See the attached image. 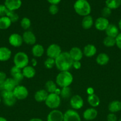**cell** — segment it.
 Instances as JSON below:
<instances>
[{"label":"cell","mask_w":121,"mask_h":121,"mask_svg":"<svg viewBox=\"0 0 121 121\" xmlns=\"http://www.w3.org/2000/svg\"><path fill=\"white\" fill-rule=\"evenodd\" d=\"M55 60L56 67L60 72L68 71L72 67L74 61L69 52H62Z\"/></svg>","instance_id":"obj_1"},{"label":"cell","mask_w":121,"mask_h":121,"mask_svg":"<svg viewBox=\"0 0 121 121\" xmlns=\"http://www.w3.org/2000/svg\"><path fill=\"white\" fill-rule=\"evenodd\" d=\"M73 82V76L69 71L60 72L56 78V83L62 87H68Z\"/></svg>","instance_id":"obj_2"},{"label":"cell","mask_w":121,"mask_h":121,"mask_svg":"<svg viewBox=\"0 0 121 121\" xmlns=\"http://www.w3.org/2000/svg\"><path fill=\"white\" fill-rule=\"evenodd\" d=\"M74 8L77 14L83 17L90 15L91 10V6L87 0H77Z\"/></svg>","instance_id":"obj_3"},{"label":"cell","mask_w":121,"mask_h":121,"mask_svg":"<svg viewBox=\"0 0 121 121\" xmlns=\"http://www.w3.org/2000/svg\"><path fill=\"white\" fill-rule=\"evenodd\" d=\"M14 66L19 68L23 69L24 67L28 66L29 59L27 54L23 52H20L17 53L14 57Z\"/></svg>","instance_id":"obj_4"},{"label":"cell","mask_w":121,"mask_h":121,"mask_svg":"<svg viewBox=\"0 0 121 121\" xmlns=\"http://www.w3.org/2000/svg\"><path fill=\"white\" fill-rule=\"evenodd\" d=\"M60 95L56 94L55 93H49L46 100L45 104L50 109H56L60 105Z\"/></svg>","instance_id":"obj_5"},{"label":"cell","mask_w":121,"mask_h":121,"mask_svg":"<svg viewBox=\"0 0 121 121\" xmlns=\"http://www.w3.org/2000/svg\"><path fill=\"white\" fill-rule=\"evenodd\" d=\"M2 98L4 103L7 106H12L16 103L17 99L13 92L3 91L2 92Z\"/></svg>","instance_id":"obj_6"},{"label":"cell","mask_w":121,"mask_h":121,"mask_svg":"<svg viewBox=\"0 0 121 121\" xmlns=\"http://www.w3.org/2000/svg\"><path fill=\"white\" fill-rule=\"evenodd\" d=\"M13 93L17 100H24L26 99L28 95V91L25 86L18 85L13 91Z\"/></svg>","instance_id":"obj_7"},{"label":"cell","mask_w":121,"mask_h":121,"mask_svg":"<svg viewBox=\"0 0 121 121\" xmlns=\"http://www.w3.org/2000/svg\"><path fill=\"white\" fill-rule=\"evenodd\" d=\"M61 53V48L56 44H52L49 46L46 50V54L48 57L53 59H55Z\"/></svg>","instance_id":"obj_8"},{"label":"cell","mask_w":121,"mask_h":121,"mask_svg":"<svg viewBox=\"0 0 121 121\" xmlns=\"http://www.w3.org/2000/svg\"><path fill=\"white\" fill-rule=\"evenodd\" d=\"M79 113L74 109H69L64 113V121H81Z\"/></svg>","instance_id":"obj_9"},{"label":"cell","mask_w":121,"mask_h":121,"mask_svg":"<svg viewBox=\"0 0 121 121\" xmlns=\"http://www.w3.org/2000/svg\"><path fill=\"white\" fill-rule=\"evenodd\" d=\"M8 42L11 46L14 47H20L23 44V40L21 35L17 33H13L9 35L8 38Z\"/></svg>","instance_id":"obj_10"},{"label":"cell","mask_w":121,"mask_h":121,"mask_svg":"<svg viewBox=\"0 0 121 121\" xmlns=\"http://www.w3.org/2000/svg\"><path fill=\"white\" fill-rule=\"evenodd\" d=\"M47 121H64V113L59 110L53 109L47 115Z\"/></svg>","instance_id":"obj_11"},{"label":"cell","mask_w":121,"mask_h":121,"mask_svg":"<svg viewBox=\"0 0 121 121\" xmlns=\"http://www.w3.org/2000/svg\"><path fill=\"white\" fill-rule=\"evenodd\" d=\"M70 105L73 109H79L84 105V100L81 96L76 95L73 96L70 99Z\"/></svg>","instance_id":"obj_12"},{"label":"cell","mask_w":121,"mask_h":121,"mask_svg":"<svg viewBox=\"0 0 121 121\" xmlns=\"http://www.w3.org/2000/svg\"><path fill=\"white\" fill-rule=\"evenodd\" d=\"M109 21L107 18H106L101 17L98 18L96 19V21H95L94 26L95 27L97 30L99 31H105L107 27L109 25Z\"/></svg>","instance_id":"obj_13"},{"label":"cell","mask_w":121,"mask_h":121,"mask_svg":"<svg viewBox=\"0 0 121 121\" xmlns=\"http://www.w3.org/2000/svg\"><path fill=\"white\" fill-rule=\"evenodd\" d=\"M23 42L28 45H33L36 42V37L33 33L30 31H26L23 34Z\"/></svg>","instance_id":"obj_14"},{"label":"cell","mask_w":121,"mask_h":121,"mask_svg":"<svg viewBox=\"0 0 121 121\" xmlns=\"http://www.w3.org/2000/svg\"><path fill=\"white\" fill-rule=\"evenodd\" d=\"M73 61H80L83 57V52L79 47H74L69 52Z\"/></svg>","instance_id":"obj_15"},{"label":"cell","mask_w":121,"mask_h":121,"mask_svg":"<svg viewBox=\"0 0 121 121\" xmlns=\"http://www.w3.org/2000/svg\"><path fill=\"white\" fill-rule=\"evenodd\" d=\"M21 0H5L4 5L8 10L15 11L21 7Z\"/></svg>","instance_id":"obj_16"},{"label":"cell","mask_w":121,"mask_h":121,"mask_svg":"<svg viewBox=\"0 0 121 121\" xmlns=\"http://www.w3.org/2000/svg\"><path fill=\"white\" fill-rule=\"evenodd\" d=\"M98 112L94 108H90L84 111L83 112V118L86 121H92L96 119Z\"/></svg>","instance_id":"obj_17"},{"label":"cell","mask_w":121,"mask_h":121,"mask_svg":"<svg viewBox=\"0 0 121 121\" xmlns=\"http://www.w3.org/2000/svg\"><path fill=\"white\" fill-rule=\"evenodd\" d=\"M19 83L17 82L13 78H7L4 81V90L8 92H13L14 89L18 86Z\"/></svg>","instance_id":"obj_18"},{"label":"cell","mask_w":121,"mask_h":121,"mask_svg":"<svg viewBox=\"0 0 121 121\" xmlns=\"http://www.w3.org/2000/svg\"><path fill=\"white\" fill-rule=\"evenodd\" d=\"M105 32L107 36L111 37L113 38H116L119 34L118 27L116 25L112 24H109L108 27L106 29Z\"/></svg>","instance_id":"obj_19"},{"label":"cell","mask_w":121,"mask_h":121,"mask_svg":"<svg viewBox=\"0 0 121 121\" xmlns=\"http://www.w3.org/2000/svg\"><path fill=\"white\" fill-rule=\"evenodd\" d=\"M83 54L87 57H91L96 54L97 48L93 44H87L84 47L83 51Z\"/></svg>","instance_id":"obj_20"},{"label":"cell","mask_w":121,"mask_h":121,"mask_svg":"<svg viewBox=\"0 0 121 121\" xmlns=\"http://www.w3.org/2000/svg\"><path fill=\"white\" fill-rule=\"evenodd\" d=\"M11 56V52L6 47H0V61H6L9 60Z\"/></svg>","instance_id":"obj_21"},{"label":"cell","mask_w":121,"mask_h":121,"mask_svg":"<svg viewBox=\"0 0 121 121\" xmlns=\"http://www.w3.org/2000/svg\"><path fill=\"white\" fill-rule=\"evenodd\" d=\"M49 93L45 89H40L37 91L34 94V99L38 102H45Z\"/></svg>","instance_id":"obj_22"},{"label":"cell","mask_w":121,"mask_h":121,"mask_svg":"<svg viewBox=\"0 0 121 121\" xmlns=\"http://www.w3.org/2000/svg\"><path fill=\"white\" fill-rule=\"evenodd\" d=\"M22 73L24 76V78L31 79L35 76L36 70L35 69L33 66H27L23 69Z\"/></svg>","instance_id":"obj_23"},{"label":"cell","mask_w":121,"mask_h":121,"mask_svg":"<svg viewBox=\"0 0 121 121\" xmlns=\"http://www.w3.org/2000/svg\"><path fill=\"white\" fill-rule=\"evenodd\" d=\"M108 109L110 113H116L121 111V102L113 100L110 102L108 106Z\"/></svg>","instance_id":"obj_24"},{"label":"cell","mask_w":121,"mask_h":121,"mask_svg":"<svg viewBox=\"0 0 121 121\" xmlns=\"http://www.w3.org/2000/svg\"><path fill=\"white\" fill-rule=\"evenodd\" d=\"M82 27L84 29L88 30L92 27L94 24L93 18L91 15H88L87 16L84 17L83 20H82Z\"/></svg>","instance_id":"obj_25"},{"label":"cell","mask_w":121,"mask_h":121,"mask_svg":"<svg viewBox=\"0 0 121 121\" xmlns=\"http://www.w3.org/2000/svg\"><path fill=\"white\" fill-rule=\"evenodd\" d=\"M32 52L34 57H40L43 54L44 52H45V49H44L42 45L37 44H35L32 47Z\"/></svg>","instance_id":"obj_26"},{"label":"cell","mask_w":121,"mask_h":121,"mask_svg":"<svg viewBox=\"0 0 121 121\" xmlns=\"http://www.w3.org/2000/svg\"><path fill=\"white\" fill-rule=\"evenodd\" d=\"M109 56L107 54L104 53H100L96 57V62L100 66H104L109 63Z\"/></svg>","instance_id":"obj_27"},{"label":"cell","mask_w":121,"mask_h":121,"mask_svg":"<svg viewBox=\"0 0 121 121\" xmlns=\"http://www.w3.org/2000/svg\"><path fill=\"white\" fill-rule=\"evenodd\" d=\"M87 102L90 104V106H92L93 108L97 107L99 105L100 102L98 96L94 93L88 96Z\"/></svg>","instance_id":"obj_28"},{"label":"cell","mask_w":121,"mask_h":121,"mask_svg":"<svg viewBox=\"0 0 121 121\" xmlns=\"http://www.w3.org/2000/svg\"><path fill=\"white\" fill-rule=\"evenodd\" d=\"M12 22L7 16L0 17V29L7 30L11 25Z\"/></svg>","instance_id":"obj_29"},{"label":"cell","mask_w":121,"mask_h":121,"mask_svg":"<svg viewBox=\"0 0 121 121\" xmlns=\"http://www.w3.org/2000/svg\"><path fill=\"white\" fill-rule=\"evenodd\" d=\"M106 7L111 9L118 8L121 5V0H106Z\"/></svg>","instance_id":"obj_30"},{"label":"cell","mask_w":121,"mask_h":121,"mask_svg":"<svg viewBox=\"0 0 121 121\" xmlns=\"http://www.w3.org/2000/svg\"><path fill=\"white\" fill-rule=\"evenodd\" d=\"M56 84V83H55L52 80H48L45 83V90L49 93H55L56 90L57 89V86Z\"/></svg>","instance_id":"obj_31"},{"label":"cell","mask_w":121,"mask_h":121,"mask_svg":"<svg viewBox=\"0 0 121 121\" xmlns=\"http://www.w3.org/2000/svg\"><path fill=\"white\" fill-rule=\"evenodd\" d=\"M103 43L107 47H113L116 45V39L115 38L106 36L103 39Z\"/></svg>","instance_id":"obj_32"},{"label":"cell","mask_w":121,"mask_h":121,"mask_svg":"<svg viewBox=\"0 0 121 121\" xmlns=\"http://www.w3.org/2000/svg\"><path fill=\"white\" fill-rule=\"evenodd\" d=\"M71 95H72V92H71V89L70 86L62 87L60 90V95L64 99H68L70 98Z\"/></svg>","instance_id":"obj_33"},{"label":"cell","mask_w":121,"mask_h":121,"mask_svg":"<svg viewBox=\"0 0 121 121\" xmlns=\"http://www.w3.org/2000/svg\"><path fill=\"white\" fill-rule=\"evenodd\" d=\"M6 16L9 18L12 22H15L18 21L19 18V17L18 14L15 12V11H10L8 10Z\"/></svg>","instance_id":"obj_34"},{"label":"cell","mask_w":121,"mask_h":121,"mask_svg":"<svg viewBox=\"0 0 121 121\" xmlns=\"http://www.w3.org/2000/svg\"><path fill=\"white\" fill-rule=\"evenodd\" d=\"M20 25H21V27L23 29L25 30H28L31 26L30 20L27 17H24L21 20Z\"/></svg>","instance_id":"obj_35"},{"label":"cell","mask_w":121,"mask_h":121,"mask_svg":"<svg viewBox=\"0 0 121 121\" xmlns=\"http://www.w3.org/2000/svg\"><path fill=\"white\" fill-rule=\"evenodd\" d=\"M44 65H45V67L48 69H52L55 66V60L52 58L48 57L44 63Z\"/></svg>","instance_id":"obj_36"},{"label":"cell","mask_w":121,"mask_h":121,"mask_svg":"<svg viewBox=\"0 0 121 121\" xmlns=\"http://www.w3.org/2000/svg\"><path fill=\"white\" fill-rule=\"evenodd\" d=\"M112 13V9H110L108 7H105L102 9V15L103 17L104 18H107L111 15Z\"/></svg>","instance_id":"obj_37"},{"label":"cell","mask_w":121,"mask_h":121,"mask_svg":"<svg viewBox=\"0 0 121 121\" xmlns=\"http://www.w3.org/2000/svg\"><path fill=\"white\" fill-rule=\"evenodd\" d=\"M59 11V8H58L57 5H52L51 4L49 8V12L52 15H55Z\"/></svg>","instance_id":"obj_38"},{"label":"cell","mask_w":121,"mask_h":121,"mask_svg":"<svg viewBox=\"0 0 121 121\" xmlns=\"http://www.w3.org/2000/svg\"><path fill=\"white\" fill-rule=\"evenodd\" d=\"M8 9H7L5 5H0V17L6 16L7 13H8Z\"/></svg>","instance_id":"obj_39"},{"label":"cell","mask_w":121,"mask_h":121,"mask_svg":"<svg viewBox=\"0 0 121 121\" xmlns=\"http://www.w3.org/2000/svg\"><path fill=\"white\" fill-rule=\"evenodd\" d=\"M107 121H117V118L116 114L114 113H110L107 115L106 118Z\"/></svg>","instance_id":"obj_40"},{"label":"cell","mask_w":121,"mask_h":121,"mask_svg":"<svg viewBox=\"0 0 121 121\" xmlns=\"http://www.w3.org/2000/svg\"><path fill=\"white\" fill-rule=\"evenodd\" d=\"M115 39H116V46L121 50V33L117 35Z\"/></svg>","instance_id":"obj_41"},{"label":"cell","mask_w":121,"mask_h":121,"mask_svg":"<svg viewBox=\"0 0 121 121\" xmlns=\"http://www.w3.org/2000/svg\"><path fill=\"white\" fill-rule=\"evenodd\" d=\"M81 66V64L79 61H74L73 64H72V67H74L76 69H79Z\"/></svg>","instance_id":"obj_42"},{"label":"cell","mask_w":121,"mask_h":121,"mask_svg":"<svg viewBox=\"0 0 121 121\" xmlns=\"http://www.w3.org/2000/svg\"><path fill=\"white\" fill-rule=\"evenodd\" d=\"M7 79V75L3 72H0V81H5Z\"/></svg>","instance_id":"obj_43"},{"label":"cell","mask_w":121,"mask_h":121,"mask_svg":"<svg viewBox=\"0 0 121 121\" xmlns=\"http://www.w3.org/2000/svg\"><path fill=\"white\" fill-rule=\"evenodd\" d=\"M52 5H57L60 2L61 0H47Z\"/></svg>","instance_id":"obj_44"},{"label":"cell","mask_w":121,"mask_h":121,"mask_svg":"<svg viewBox=\"0 0 121 121\" xmlns=\"http://www.w3.org/2000/svg\"><path fill=\"white\" fill-rule=\"evenodd\" d=\"M87 93L88 94V95L94 94V89L92 87H88V88L87 89Z\"/></svg>","instance_id":"obj_45"},{"label":"cell","mask_w":121,"mask_h":121,"mask_svg":"<svg viewBox=\"0 0 121 121\" xmlns=\"http://www.w3.org/2000/svg\"><path fill=\"white\" fill-rule=\"evenodd\" d=\"M0 90H4V81H0Z\"/></svg>","instance_id":"obj_46"},{"label":"cell","mask_w":121,"mask_h":121,"mask_svg":"<svg viewBox=\"0 0 121 121\" xmlns=\"http://www.w3.org/2000/svg\"><path fill=\"white\" fill-rule=\"evenodd\" d=\"M28 121H43L42 119H40V118H32V119H30Z\"/></svg>","instance_id":"obj_47"},{"label":"cell","mask_w":121,"mask_h":121,"mask_svg":"<svg viewBox=\"0 0 121 121\" xmlns=\"http://www.w3.org/2000/svg\"><path fill=\"white\" fill-rule=\"evenodd\" d=\"M32 65H33V67H34V66H35L36 65H37V62L36 60L35 59H33L32 60Z\"/></svg>","instance_id":"obj_48"},{"label":"cell","mask_w":121,"mask_h":121,"mask_svg":"<svg viewBox=\"0 0 121 121\" xmlns=\"http://www.w3.org/2000/svg\"><path fill=\"white\" fill-rule=\"evenodd\" d=\"M118 28H119V29H120L121 30V19L119 20V21Z\"/></svg>","instance_id":"obj_49"},{"label":"cell","mask_w":121,"mask_h":121,"mask_svg":"<svg viewBox=\"0 0 121 121\" xmlns=\"http://www.w3.org/2000/svg\"><path fill=\"white\" fill-rule=\"evenodd\" d=\"M0 121H7L5 118H4V117H0Z\"/></svg>","instance_id":"obj_50"},{"label":"cell","mask_w":121,"mask_h":121,"mask_svg":"<svg viewBox=\"0 0 121 121\" xmlns=\"http://www.w3.org/2000/svg\"><path fill=\"white\" fill-rule=\"evenodd\" d=\"M121 121V118H120L119 119H118V121Z\"/></svg>","instance_id":"obj_51"},{"label":"cell","mask_w":121,"mask_h":121,"mask_svg":"<svg viewBox=\"0 0 121 121\" xmlns=\"http://www.w3.org/2000/svg\"><path fill=\"white\" fill-rule=\"evenodd\" d=\"M1 96H0V104H1Z\"/></svg>","instance_id":"obj_52"}]
</instances>
